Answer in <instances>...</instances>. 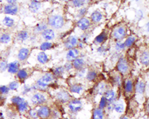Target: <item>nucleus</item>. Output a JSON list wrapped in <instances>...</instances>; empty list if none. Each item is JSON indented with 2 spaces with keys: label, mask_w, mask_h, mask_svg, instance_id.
Returning a JSON list of instances; mask_svg holds the SVG:
<instances>
[{
  "label": "nucleus",
  "mask_w": 149,
  "mask_h": 119,
  "mask_svg": "<svg viewBox=\"0 0 149 119\" xmlns=\"http://www.w3.org/2000/svg\"><path fill=\"white\" fill-rule=\"evenodd\" d=\"M133 85V83L131 80H128L126 83V86H125V90L126 91L128 92H130L132 91Z\"/></svg>",
  "instance_id": "c9c22d12"
},
{
  "label": "nucleus",
  "mask_w": 149,
  "mask_h": 119,
  "mask_svg": "<svg viewBox=\"0 0 149 119\" xmlns=\"http://www.w3.org/2000/svg\"><path fill=\"white\" fill-rule=\"evenodd\" d=\"M86 0H72V4L76 8H80L83 6L85 3Z\"/></svg>",
  "instance_id": "2f4dec72"
},
{
  "label": "nucleus",
  "mask_w": 149,
  "mask_h": 119,
  "mask_svg": "<svg viewBox=\"0 0 149 119\" xmlns=\"http://www.w3.org/2000/svg\"><path fill=\"white\" fill-rule=\"evenodd\" d=\"M70 90L72 92L79 93L83 90V87L81 85H74L71 86Z\"/></svg>",
  "instance_id": "473e14b6"
},
{
  "label": "nucleus",
  "mask_w": 149,
  "mask_h": 119,
  "mask_svg": "<svg viewBox=\"0 0 149 119\" xmlns=\"http://www.w3.org/2000/svg\"><path fill=\"white\" fill-rule=\"evenodd\" d=\"M3 23L5 26L10 28L14 25V21L12 18L8 16H6L3 19Z\"/></svg>",
  "instance_id": "412c9836"
},
{
  "label": "nucleus",
  "mask_w": 149,
  "mask_h": 119,
  "mask_svg": "<svg viewBox=\"0 0 149 119\" xmlns=\"http://www.w3.org/2000/svg\"><path fill=\"white\" fill-rule=\"evenodd\" d=\"M79 53L78 50L76 49H70L67 54V59L69 61H72L77 59Z\"/></svg>",
  "instance_id": "f8f14e48"
},
{
  "label": "nucleus",
  "mask_w": 149,
  "mask_h": 119,
  "mask_svg": "<svg viewBox=\"0 0 149 119\" xmlns=\"http://www.w3.org/2000/svg\"><path fill=\"white\" fill-rule=\"evenodd\" d=\"M84 64V60L81 59H76L73 60V65L76 69H80L83 68Z\"/></svg>",
  "instance_id": "4be33fe9"
},
{
  "label": "nucleus",
  "mask_w": 149,
  "mask_h": 119,
  "mask_svg": "<svg viewBox=\"0 0 149 119\" xmlns=\"http://www.w3.org/2000/svg\"><path fill=\"white\" fill-rule=\"evenodd\" d=\"M54 79V76L52 74L47 73L37 81V88L41 90L46 89L49 84L53 81Z\"/></svg>",
  "instance_id": "f257e3e1"
},
{
  "label": "nucleus",
  "mask_w": 149,
  "mask_h": 119,
  "mask_svg": "<svg viewBox=\"0 0 149 119\" xmlns=\"http://www.w3.org/2000/svg\"><path fill=\"white\" fill-rule=\"evenodd\" d=\"M126 35V31L123 26L118 27L113 32V36L115 38L118 40H121L125 38Z\"/></svg>",
  "instance_id": "7ed1b4c3"
},
{
  "label": "nucleus",
  "mask_w": 149,
  "mask_h": 119,
  "mask_svg": "<svg viewBox=\"0 0 149 119\" xmlns=\"http://www.w3.org/2000/svg\"><path fill=\"white\" fill-rule=\"evenodd\" d=\"M86 11H87V10H86V8H83L80 9V10L79 12L78 16H80V17L84 16V15L85 14V13H86Z\"/></svg>",
  "instance_id": "de8ad7c7"
},
{
  "label": "nucleus",
  "mask_w": 149,
  "mask_h": 119,
  "mask_svg": "<svg viewBox=\"0 0 149 119\" xmlns=\"http://www.w3.org/2000/svg\"><path fill=\"white\" fill-rule=\"evenodd\" d=\"M31 101L35 105H41L46 101V98L43 94L40 93H36L32 97Z\"/></svg>",
  "instance_id": "20e7f679"
},
{
  "label": "nucleus",
  "mask_w": 149,
  "mask_h": 119,
  "mask_svg": "<svg viewBox=\"0 0 149 119\" xmlns=\"http://www.w3.org/2000/svg\"><path fill=\"white\" fill-rule=\"evenodd\" d=\"M8 67V64L6 61L2 62L0 63V71L4 72L5 71Z\"/></svg>",
  "instance_id": "c03bdc74"
},
{
  "label": "nucleus",
  "mask_w": 149,
  "mask_h": 119,
  "mask_svg": "<svg viewBox=\"0 0 149 119\" xmlns=\"http://www.w3.org/2000/svg\"><path fill=\"white\" fill-rule=\"evenodd\" d=\"M41 3L36 0H32L29 6L30 11L32 13H36L38 12L41 8Z\"/></svg>",
  "instance_id": "4468645a"
},
{
  "label": "nucleus",
  "mask_w": 149,
  "mask_h": 119,
  "mask_svg": "<svg viewBox=\"0 0 149 119\" xmlns=\"http://www.w3.org/2000/svg\"><path fill=\"white\" fill-rule=\"evenodd\" d=\"M19 84L18 82L16 81H13L9 84L8 88L9 90H16L19 88Z\"/></svg>",
  "instance_id": "f704fd0d"
},
{
  "label": "nucleus",
  "mask_w": 149,
  "mask_h": 119,
  "mask_svg": "<svg viewBox=\"0 0 149 119\" xmlns=\"http://www.w3.org/2000/svg\"><path fill=\"white\" fill-rule=\"evenodd\" d=\"M42 36L47 40H51L55 37V33L53 30L47 29L42 32Z\"/></svg>",
  "instance_id": "2eb2a0df"
},
{
  "label": "nucleus",
  "mask_w": 149,
  "mask_h": 119,
  "mask_svg": "<svg viewBox=\"0 0 149 119\" xmlns=\"http://www.w3.org/2000/svg\"><path fill=\"white\" fill-rule=\"evenodd\" d=\"M37 60L41 64H45L48 61V57L44 52H41L38 55Z\"/></svg>",
  "instance_id": "a211bd4d"
},
{
  "label": "nucleus",
  "mask_w": 149,
  "mask_h": 119,
  "mask_svg": "<svg viewBox=\"0 0 149 119\" xmlns=\"http://www.w3.org/2000/svg\"><path fill=\"white\" fill-rule=\"evenodd\" d=\"M117 68L120 72L125 73L128 70V64L126 59L122 58L120 59L117 64Z\"/></svg>",
  "instance_id": "39448f33"
},
{
  "label": "nucleus",
  "mask_w": 149,
  "mask_h": 119,
  "mask_svg": "<svg viewBox=\"0 0 149 119\" xmlns=\"http://www.w3.org/2000/svg\"><path fill=\"white\" fill-rule=\"evenodd\" d=\"M53 44L49 42H44L41 44L40 46V50L43 51L49 50L53 48Z\"/></svg>",
  "instance_id": "b1692460"
},
{
  "label": "nucleus",
  "mask_w": 149,
  "mask_h": 119,
  "mask_svg": "<svg viewBox=\"0 0 149 119\" xmlns=\"http://www.w3.org/2000/svg\"><path fill=\"white\" fill-rule=\"evenodd\" d=\"M0 119H4V116L1 113H0Z\"/></svg>",
  "instance_id": "603ef678"
},
{
  "label": "nucleus",
  "mask_w": 149,
  "mask_h": 119,
  "mask_svg": "<svg viewBox=\"0 0 149 119\" xmlns=\"http://www.w3.org/2000/svg\"><path fill=\"white\" fill-rule=\"evenodd\" d=\"M48 23L52 28L60 29L64 25V20L63 18L60 15H52L49 18Z\"/></svg>",
  "instance_id": "f03ea898"
},
{
  "label": "nucleus",
  "mask_w": 149,
  "mask_h": 119,
  "mask_svg": "<svg viewBox=\"0 0 149 119\" xmlns=\"http://www.w3.org/2000/svg\"><path fill=\"white\" fill-rule=\"evenodd\" d=\"M29 114H30L31 117L34 118V119H36L38 117L37 111H36L34 109H31V110H30V112H29Z\"/></svg>",
  "instance_id": "49530a36"
},
{
  "label": "nucleus",
  "mask_w": 149,
  "mask_h": 119,
  "mask_svg": "<svg viewBox=\"0 0 149 119\" xmlns=\"http://www.w3.org/2000/svg\"><path fill=\"white\" fill-rule=\"evenodd\" d=\"M38 116L42 119H46L50 114V109L47 106L40 107L37 111Z\"/></svg>",
  "instance_id": "6e6552de"
},
{
  "label": "nucleus",
  "mask_w": 149,
  "mask_h": 119,
  "mask_svg": "<svg viewBox=\"0 0 149 119\" xmlns=\"http://www.w3.org/2000/svg\"><path fill=\"white\" fill-rule=\"evenodd\" d=\"M124 106L122 103H116L114 106L115 109L118 113H122L124 111Z\"/></svg>",
  "instance_id": "e433bc0d"
},
{
  "label": "nucleus",
  "mask_w": 149,
  "mask_h": 119,
  "mask_svg": "<svg viewBox=\"0 0 149 119\" xmlns=\"http://www.w3.org/2000/svg\"><path fill=\"white\" fill-rule=\"evenodd\" d=\"M17 0H6L8 4H14L17 1Z\"/></svg>",
  "instance_id": "3c124183"
},
{
  "label": "nucleus",
  "mask_w": 149,
  "mask_h": 119,
  "mask_svg": "<svg viewBox=\"0 0 149 119\" xmlns=\"http://www.w3.org/2000/svg\"><path fill=\"white\" fill-rule=\"evenodd\" d=\"M115 96V93L114 91L112 90L108 91L105 93V98L106 101H111L113 100Z\"/></svg>",
  "instance_id": "cd10ccee"
},
{
  "label": "nucleus",
  "mask_w": 149,
  "mask_h": 119,
  "mask_svg": "<svg viewBox=\"0 0 149 119\" xmlns=\"http://www.w3.org/2000/svg\"></svg>",
  "instance_id": "4d7b16f0"
},
{
  "label": "nucleus",
  "mask_w": 149,
  "mask_h": 119,
  "mask_svg": "<svg viewBox=\"0 0 149 119\" xmlns=\"http://www.w3.org/2000/svg\"><path fill=\"white\" fill-rule=\"evenodd\" d=\"M135 41V38L132 36H130L126 39V41L124 42V44L126 47H130L133 44Z\"/></svg>",
  "instance_id": "72a5a7b5"
},
{
  "label": "nucleus",
  "mask_w": 149,
  "mask_h": 119,
  "mask_svg": "<svg viewBox=\"0 0 149 119\" xmlns=\"http://www.w3.org/2000/svg\"><path fill=\"white\" fill-rule=\"evenodd\" d=\"M78 27L83 31L86 30L89 28L90 23L89 21L86 18H82L78 21Z\"/></svg>",
  "instance_id": "1a4fd4ad"
},
{
  "label": "nucleus",
  "mask_w": 149,
  "mask_h": 119,
  "mask_svg": "<svg viewBox=\"0 0 149 119\" xmlns=\"http://www.w3.org/2000/svg\"><path fill=\"white\" fill-rule=\"evenodd\" d=\"M11 101H12V103H13L14 104L18 105V104H19L20 103L22 102L23 101H25V100L23 98L19 97V96H14V97H13V98H12Z\"/></svg>",
  "instance_id": "58836bf2"
},
{
  "label": "nucleus",
  "mask_w": 149,
  "mask_h": 119,
  "mask_svg": "<svg viewBox=\"0 0 149 119\" xmlns=\"http://www.w3.org/2000/svg\"><path fill=\"white\" fill-rule=\"evenodd\" d=\"M29 37L28 32L26 31H21L18 33L17 38L19 41L24 42L27 40Z\"/></svg>",
  "instance_id": "aec40b11"
},
{
  "label": "nucleus",
  "mask_w": 149,
  "mask_h": 119,
  "mask_svg": "<svg viewBox=\"0 0 149 119\" xmlns=\"http://www.w3.org/2000/svg\"><path fill=\"white\" fill-rule=\"evenodd\" d=\"M11 41V37L9 34L4 33L0 36V42L2 44H8Z\"/></svg>",
  "instance_id": "a878e982"
},
{
  "label": "nucleus",
  "mask_w": 149,
  "mask_h": 119,
  "mask_svg": "<svg viewBox=\"0 0 149 119\" xmlns=\"http://www.w3.org/2000/svg\"><path fill=\"white\" fill-rule=\"evenodd\" d=\"M103 117V113L101 109H97L94 111L93 114V119H102Z\"/></svg>",
  "instance_id": "bb28decb"
},
{
  "label": "nucleus",
  "mask_w": 149,
  "mask_h": 119,
  "mask_svg": "<svg viewBox=\"0 0 149 119\" xmlns=\"http://www.w3.org/2000/svg\"><path fill=\"white\" fill-rule=\"evenodd\" d=\"M125 47L126 46L124 44V43L121 42H118L115 45V49L118 51L123 50L125 49Z\"/></svg>",
  "instance_id": "37998d69"
},
{
  "label": "nucleus",
  "mask_w": 149,
  "mask_h": 119,
  "mask_svg": "<svg viewBox=\"0 0 149 119\" xmlns=\"http://www.w3.org/2000/svg\"><path fill=\"white\" fill-rule=\"evenodd\" d=\"M47 24L44 22H41L37 25L35 28L36 31L37 32H43V31L47 29Z\"/></svg>",
  "instance_id": "5701e85b"
},
{
  "label": "nucleus",
  "mask_w": 149,
  "mask_h": 119,
  "mask_svg": "<svg viewBox=\"0 0 149 119\" xmlns=\"http://www.w3.org/2000/svg\"><path fill=\"white\" fill-rule=\"evenodd\" d=\"M115 82L118 85H120L121 83V78L119 76H117L115 78Z\"/></svg>",
  "instance_id": "09e8293b"
},
{
  "label": "nucleus",
  "mask_w": 149,
  "mask_h": 119,
  "mask_svg": "<svg viewBox=\"0 0 149 119\" xmlns=\"http://www.w3.org/2000/svg\"><path fill=\"white\" fill-rule=\"evenodd\" d=\"M62 1H68V0H62Z\"/></svg>",
  "instance_id": "5fc2aeb1"
},
{
  "label": "nucleus",
  "mask_w": 149,
  "mask_h": 119,
  "mask_svg": "<svg viewBox=\"0 0 149 119\" xmlns=\"http://www.w3.org/2000/svg\"><path fill=\"white\" fill-rule=\"evenodd\" d=\"M17 76L19 79L23 80L25 79L27 77L28 73L24 69H21L18 71V72H17Z\"/></svg>",
  "instance_id": "7c9ffc66"
},
{
  "label": "nucleus",
  "mask_w": 149,
  "mask_h": 119,
  "mask_svg": "<svg viewBox=\"0 0 149 119\" xmlns=\"http://www.w3.org/2000/svg\"><path fill=\"white\" fill-rule=\"evenodd\" d=\"M63 72H64V68L62 67L56 68L54 72L55 75L57 76H60L62 75Z\"/></svg>",
  "instance_id": "79ce46f5"
},
{
  "label": "nucleus",
  "mask_w": 149,
  "mask_h": 119,
  "mask_svg": "<svg viewBox=\"0 0 149 119\" xmlns=\"http://www.w3.org/2000/svg\"><path fill=\"white\" fill-rule=\"evenodd\" d=\"M72 68V65L71 64V63H67L65 65V68L66 70H67V71H68V70H70V69H71Z\"/></svg>",
  "instance_id": "8fccbe9b"
},
{
  "label": "nucleus",
  "mask_w": 149,
  "mask_h": 119,
  "mask_svg": "<svg viewBox=\"0 0 149 119\" xmlns=\"http://www.w3.org/2000/svg\"><path fill=\"white\" fill-rule=\"evenodd\" d=\"M30 51L29 49L25 48L21 49L19 51L18 57L21 61H24L28 58Z\"/></svg>",
  "instance_id": "dca6fc26"
},
{
  "label": "nucleus",
  "mask_w": 149,
  "mask_h": 119,
  "mask_svg": "<svg viewBox=\"0 0 149 119\" xmlns=\"http://www.w3.org/2000/svg\"><path fill=\"white\" fill-rule=\"evenodd\" d=\"M18 12V7L15 4H9L4 8V12L6 14L15 15Z\"/></svg>",
  "instance_id": "423d86ee"
},
{
  "label": "nucleus",
  "mask_w": 149,
  "mask_h": 119,
  "mask_svg": "<svg viewBox=\"0 0 149 119\" xmlns=\"http://www.w3.org/2000/svg\"><path fill=\"white\" fill-rule=\"evenodd\" d=\"M82 107V103L79 100L72 101L69 104L70 109L73 112H76L79 111Z\"/></svg>",
  "instance_id": "9d476101"
},
{
  "label": "nucleus",
  "mask_w": 149,
  "mask_h": 119,
  "mask_svg": "<svg viewBox=\"0 0 149 119\" xmlns=\"http://www.w3.org/2000/svg\"><path fill=\"white\" fill-rule=\"evenodd\" d=\"M20 64L18 61L13 62L8 65V72L12 74L17 73L19 70Z\"/></svg>",
  "instance_id": "9b49d317"
},
{
  "label": "nucleus",
  "mask_w": 149,
  "mask_h": 119,
  "mask_svg": "<svg viewBox=\"0 0 149 119\" xmlns=\"http://www.w3.org/2000/svg\"><path fill=\"white\" fill-rule=\"evenodd\" d=\"M9 89L5 85H1L0 86V93L3 95H5L9 92Z\"/></svg>",
  "instance_id": "a19ab883"
},
{
  "label": "nucleus",
  "mask_w": 149,
  "mask_h": 119,
  "mask_svg": "<svg viewBox=\"0 0 149 119\" xmlns=\"http://www.w3.org/2000/svg\"><path fill=\"white\" fill-rule=\"evenodd\" d=\"M136 1H139V0H136Z\"/></svg>",
  "instance_id": "6e6d98bb"
},
{
  "label": "nucleus",
  "mask_w": 149,
  "mask_h": 119,
  "mask_svg": "<svg viewBox=\"0 0 149 119\" xmlns=\"http://www.w3.org/2000/svg\"><path fill=\"white\" fill-rule=\"evenodd\" d=\"M105 85L103 83H100L97 88V91L99 94H102L105 90Z\"/></svg>",
  "instance_id": "ea45409f"
},
{
  "label": "nucleus",
  "mask_w": 149,
  "mask_h": 119,
  "mask_svg": "<svg viewBox=\"0 0 149 119\" xmlns=\"http://www.w3.org/2000/svg\"><path fill=\"white\" fill-rule=\"evenodd\" d=\"M107 38V35L105 32H102L95 38V41L98 43H102Z\"/></svg>",
  "instance_id": "c756f323"
},
{
  "label": "nucleus",
  "mask_w": 149,
  "mask_h": 119,
  "mask_svg": "<svg viewBox=\"0 0 149 119\" xmlns=\"http://www.w3.org/2000/svg\"><path fill=\"white\" fill-rule=\"evenodd\" d=\"M145 90V85L143 82H139L136 85V91L139 94H143Z\"/></svg>",
  "instance_id": "393cba45"
},
{
  "label": "nucleus",
  "mask_w": 149,
  "mask_h": 119,
  "mask_svg": "<svg viewBox=\"0 0 149 119\" xmlns=\"http://www.w3.org/2000/svg\"><path fill=\"white\" fill-rule=\"evenodd\" d=\"M91 18L94 22H98L102 20V15L99 11H96L92 13L91 15Z\"/></svg>",
  "instance_id": "6ab92c4d"
},
{
  "label": "nucleus",
  "mask_w": 149,
  "mask_h": 119,
  "mask_svg": "<svg viewBox=\"0 0 149 119\" xmlns=\"http://www.w3.org/2000/svg\"><path fill=\"white\" fill-rule=\"evenodd\" d=\"M57 99L62 103H66L70 99L69 94L65 91L60 92L56 95Z\"/></svg>",
  "instance_id": "ddd939ff"
},
{
  "label": "nucleus",
  "mask_w": 149,
  "mask_h": 119,
  "mask_svg": "<svg viewBox=\"0 0 149 119\" xmlns=\"http://www.w3.org/2000/svg\"><path fill=\"white\" fill-rule=\"evenodd\" d=\"M97 77V74L94 71H91L87 74V79L89 81H93Z\"/></svg>",
  "instance_id": "4c0bfd02"
},
{
  "label": "nucleus",
  "mask_w": 149,
  "mask_h": 119,
  "mask_svg": "<svg viewBox=\"0 0 149 119\" xmlns=\"http://www.w3.org/2000/svg\"><path fill=\"white\" fill-rule=\"evenodd\" d=\"M140 62L143 65L148 66L149 64V56L148 51H145L141 54L140 57Z\"/></svg>",
  "instance_id": "f3484780"
},
{
  "label": "nucleus",
  "mask_w": 149,
  "mask_h": 119,
  "mask_svg": "<svg viewBox=\"0 0 149 119\" xmlns=\"http://www.w3.org/2000/svg\"><path fill=\"white\" fill-rule=\"evenodd\" d=\"M106 100L105 99V97H102L101 99V101H100V103H99V107L100 109H103L106 106Z\"/></svg>",
  "instance_id": "a18cd8bd"
},
{
  "label": "nucleus",
  "mask_w": 149,
  "mask_h": 119,
  "mask_svg": "<svg viewBox=\"0 0 149 119\" xmlns=\"http://www.w3.org/2000/svg\"><path fill=\"white\" fill-rule=\"evenodd\" d=\"M18 109L20 112H24L26 111L28 109V105L25 101H23L19 104L17 105Z\"/></svg>",
  "instance_id": "c85d7f7f"
},
{
  "label": "nucleus",
  "mask_w": 149,
  "mask_h": 119,
  "mask_svg": "<svg viewBox=\"0 0 149 119\" xmlns=\"http://www.w3.org/2000/svg\"><path fill=\"white\" fill-rule=\"evenodd\" d=\"M78 44V38L76 37L72 36L68 38L66 41L65 44L66 48L70 49L74 48Z\"/></svg>",
  "instance_id": "0eeeda50"
},
{
  "label": "nucleus",
  "mask_w": 149,
  "mask_h": 119,
  "mask_svg": "<svg viewBox=\"0 0 149 119\" xmlns=\"http://www.w3.org/2000/svg\"><path fill=\"white\" fill-rule=\"evenodd\" d=\"M121 119H129L128 118H127V117H126V116H123V117H122V118H121Z\"/></svg>",
  "instance_id": "864d4df0"
}]
</instances>
